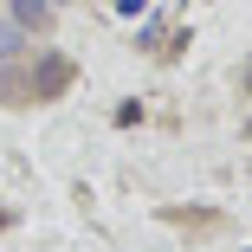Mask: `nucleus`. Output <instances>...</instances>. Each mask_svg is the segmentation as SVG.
<instances>
[{
  "mask_svg": "<svg viewBox=\"0 0 252 252\" xmlns=\"http://www.w3.org/2000/svg\"><path fill=\"white\" fill-rule=\"evenodd\" d=\"M65 84H71V59H65V52H39V59H32L26 97H59Z\"/></svg>",
  "mask_w": 252,
  "mask_h": 252,
  "instance_id": "1",
  "label": "nucleus"
},
{
  "mask_svg": "<svg viewBox=\"0 0 252 252\" xmlns=\"http://www.w3.org/2000/svg\"><path fill=\"white\" fill-rule=\"evenodd\" d=\"M142 7H149V0H117V13H129V20H136Z\"/></svg>",
  "mask_w": 252,
  "mask_h": 252,
  "instance_id": "3",
  "label": "nucleus"
},
{
  "mask_svg": "<svg viewBox=\"0 0 252 252\" xmlns=\"http://www.w3.org/2000/svg\"><path fill=\"white\" fill-rule=\"evenodd\" d=\"M7 7H13V26H26V32H39L52 20V0H7Z\"/></svg>",
  "mask_w": 252,
  "mask_h": 252,
  "instance_id": "2",
  "label": "nucleus"
},
{
  "mask_svg": "<svg viewBox=\"0 0 252 252\" xmlns=\"http://www.w3.org/2000/svg\"><path fill=\"white\" fill-rule=\"evenodd\" d=\"M52 7H65V0H52Z\"/></svg>",
  "mask_w": 252,
  "mask_h": 252,
  "instance_id": "4",
  "label": "nucleus"
}]
</instances>
